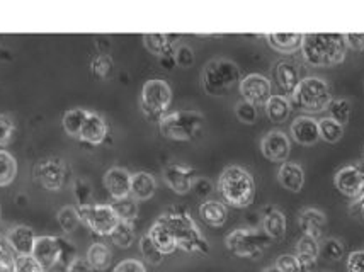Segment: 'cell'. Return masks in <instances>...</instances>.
Returning a JSON list of instances; mask_svg holds the SVG:
<instances>
[{"label":"cell","instance_id":"1","mask_svg":"<svg viewBox=\"0 0 364 272\" xmlns=\"http://www.w3.org/2000/svg\"><path fill=\"white\" fill-rule=\"evenodd\" d=\"M348 53L344 34L311 33L303 34L301 55L310 67H336Z\"/></svg>","mask_w":364,"mask_h":272},{"label":"cell","instance_id":"2","mask_svg":"<svg viewBox=\"0 0 364 272\" xmlns=\"http://www.w3.org/2000/svg\"><path fill=\"white\" fill-rule=\"evenodd\" d=\"M171 228L172 235H174L177 249L184 250L189 254H208L210 252V245L205 239L198 224L191 218V214L184 210H171L166 214L160 217Z\"/></svg>","mask_w":364,"mask_h":272},{"label":"cell","instance_id":"3","mask_svg":"<svg viewBox=\"0 0 364 272\" xmlns=\"http://www.w3.org/2000/svg\"><path fill=\"white\" fill-rule=\"evenodd\" d=\"M218 191L232 208H247L255 197V183L245 168L230 165L220 175Z\"/></svg>","mask_w":364,"mask_h":272},{"label":"cell","instance_id":"4","mask_svg":"<svg viewBox=\"0 0 364 272\" xmlns=\"http://www.w3.org/2000/svg\"><path fill=\"white\" fill-rule=\"evenodd\" d=\"M205 116L194 109H182L166 114L159 121L160 135L167 140L189 141L201 131Z\"/></svg>","mask_w":364,"mask_h":272},{"label":"cell","instance_id":"5","mask_svg":"<svg viewBox=\"0 0 364 272\" xmlns=\"http://www.w3.org/2000/svg\"><path fill=\"white\" fill-rule=\"evenodd\" d=\"M294 107L305 112H320L327 109L332 101L328 84L318 77H305L291 94Z\"/></svg>","mask_w":364,"mask_h":272},{"label":"cell","instance_id":"6","mask_svg":"<svg viewBox=\"0 0 364 272\" xmlns=\"http://www.w3.org/2000/svg\"><path fill=\"white\" fill-rule=\"evenodd\" d=\"M238 82H240V68L232 60H211L203 70V87L210 96H222Z\"/></svg>","mask_w":364,"mask_h":272},{"label":"cell","instance_id":"7","mask_svg":"<svg viewBox=\"0 0 364 272\" xmlns=\"http://www.w3.org/2000/svg\"><path fill=\"white\" fill-rule=\"evenodd\" d=\"M33 257L46 271L55 267L56 264L68 266L77 257V252L72 241L60 239V236L43 235L36 239V244H34L33 249Z\"/></svg>","mask_w":364,"mask_h":272},{"label":"cell","instance_id":"8","mask_svg":"<svg viewBox=\"0 0 364 272\" xmlns=\"http://www.w3.org/2000/svg\"><path fill=\"white\" fill-rule=\"evenodd\" d=\"M172 102V89L166 80L151 79L146 80L141 89L140 106L146 119L159 121L166 116Z\"/></svg>","mask_w":364,"mask_h":272},{"label":"cell","instance_id":"9","mask_svg":"<svg viewBox=\"0 0 364 272\" xmlns=\"http://www.w3.org/2000/svg\"><path fill=\"white\" fill-rule=\"evenodd\" d=\"M269 236L255 228H237L225 239L227 249L237 257H259L269 247Z\"/></svg>","mask_w":364,"mask_h":272},{"label":"cell","instance_id":"10","mask_svg":"<svg viewBox=\"0 0 364 272\" xmlns=\"http://www.w3.org/2000/svg\"><path fill=\"white\" fill-rule=\"evenodd\" d=\"M79 213L82 223L90 232H94L95 235L101 236H109L119 223L111 205H89L84 206V208H79Z\"/></svg>","mask_w":364,"mask_h":272},{"label":"cell","instance_id":"11","mask_svg":"<svg viewBox=\"0 0 364 272\" xmlns=\"http://www.w3.org/2000/svg\"><path fill=\"white\" fill-rule=\"evenodd\" d=\"M34 177L48 191H60L67 180V167L62 158H43L34 165Z\"/></svg>","mask_w":364,"mask_h":272},{"label":"cell","instance_id":"12","mask_svg":"<svg viewBox=\"0 0 364 272\" xmlns=\"http://www.w3.org/2000/svg\"><path fill=\"white\" fill-rule=\"evenodd\" d=\"M240 94L244 101L250 102L255 107L266 106L272 97L271 82L261 73H250L240 80Z\"/></svg>","mask_w":364,"mask_h":272},{"label":"cell","instance_id":"13","mask_svg":"<svg viewBox=\"0 0 364 272\" xmlns=\"http://www.w3.org/2000/svg\"><path fill=\"white\" fill-rule=\"evenodd\" d=\"M333 184L339 189L341 194L344 196L356 197L364 194V174H363V163H354V165L342 167L333 177Z\"/></svg>","mask_w":364,"mask_h":272},{"label":"cell","instance_id":"14","mask_svg":"<svg viewBox=\"0 0 364 272\" xmlns=\"http://www.w3.org/2000/svg\"><path fill=\"white\" fill-rule=\"evenodd\" d=\"M162 174L168 187L181 196L193 191L194 180L198 179V172L188 165H182V163H168Z\"/></svg>","mask_w":364,"mask_h":272},{"label":"cell","instance_id":"15","mask_svg":"<svg viewBox=\"0 0 364 272\" xmlns=\"http://www.w3.org/2000/svg\"><path fill=\"white\" fill-rule=\"evenodd\" d=\"M261 152L267 161L284 163L288 161L289 152H291L289 138L283 131H277V129L266 133L261 140Z\"/></svg>","mask_w":364,"mask_h":272},{"label":"cell","instance_id":"16","mask_svg":"<svg viewBox=\"0 0 364 272\" xmlns=\"http://www.w3.org/2000/svg\"><path fill=\"white\" fill-rule=\"evenodd\" d=\"M274 75L279 89H283V92L291 96L301 82V67L291 58H283L276 63Z\"/></svg>","mask_w":364,"mask_h":272},{"label":"cell","instance_id":"17","mask_svg":"<svg viewBox=\"0 0 364 272\" xmlns=\"http://www.w3.org/2000/svg\"><path fill=\"white\" fill-rule=\"evenodd\" d=\"M132 175L127 168L112 167L104 174V187L111 194L112 200H121L132 192Z\"/></svg>","mask_w":364,"mask_h":272},{"label":"cell","instance_id":"18","mask_svg":"<svg viewBox=\"0 0 364 272\" xmlns=\"http://www.w3.org/2000/svg\"><path fill=\"white\" fill-rule=\"evenodd\" d=\"M291 138L296 143L303 146L315 145L320 140V131H318V121L310 118V116H300L291 123Z\"/></svg>","mask_w":364,"mask_h":272},{"label":"cell","instance_id":"19","mask_svg":"<svg viewBox=\"0 0 364 272\" xmlns=\"http://www.w3.org/2000/svg\"><path fill=\"white\" fill-rule=\"evenodd\" d=\"M38 236L34 235L33 228L24 227V224H19V227L11 228V232L7 233V244L17 256H33L34 244H36Z\"/></svg>","mask_w":364,"mask_h":272},{"label":"cell","instance_id":"20","mask_svg":"<svg viewBox=\"0 0 364 272\" xmlns=\"http://www.w3.org/2000/svg\"><path fill=\"white\" fill-rule=\"evenodd\" d=\"M107 136V123L97 112H89L80 131V140L89 145H101Z\"/></svg>","mask_w":364,"mask_h":272},{"label":"cell","instance_id":"21","mask_svg":"<svg viewBox=\"0 0 364 272\" xmlns=\"http://www.w3.org/2000/svg\"><path fill=\"white\" fill-rule=\"evenodd\" d=\"M146 235L150 236V240L154 241V245L157 247L164 256H168V254H174L177 250L174 235H172L171 228L167 227V223L164 222L162 218H159L157 222L150 227V230Z\"/></svg>","mask_w":364,"mask_h":272},{"label":"cell","instance_id":"22","mask_svg":"<svg viewBox=\"0 0 364 272\" xmlns=\"http://www.w3.org/2000/svg\"><path fill=\"white\" fill-rule=\"evenodd\" d=\"M277 180L283 185L286 191L300 192L305 184V172L294 162L281 163V168L277 170Z\"/></svg>","mask_w":364,"mask_h":272},{"label":"cell","instance_id":"23","mask_svg":"<svg viewBox=\"0 0 364 272\" xmlns=\"http://www.w3.org/2000/svg\"><path fill=\"white\" fill-rule=\"evenodd\" d=\"M325 224H327V217L320 210L309 208L301 211L300 214V228L303 235H309L311 239L320 240L322 236Z\"/></svg>","mask_w":364,"mask_h":272},{"label":"cell","instance_id":"24","mask_svg":"<svg viewBox=\"0 0 364 272\" xmlns=\"http://www.w3.org/2000/svg\"><path fill=\"white\" fill-rule=\"evenodd\" d=\"M157 191V180L150 172H136L132 175V192L129 196L136 201H149Z\"/></svg>","mask_w":364,"mask_h":272},{"label":"cell","instance_id":"25","mask_svg":"<svg viewBox=\"0 0 364 272\" xmlns=\"http://www.w3.org/2000/svg\"><path fill=\"white\" fill-rule=\"evenodd\" d=\"M199 217H201V219L206 224H210V227L218 228L227 223L228 210L223 201L206 200L201 206H199Z\"/></svg>","mask_w":364,"mask_h":272},{"label":"cell","instance_id":"26","mask_svg":"<svg viewBox=\"0 0 364 272\" xmlns=\"http://www.w3.org/2000/svg\"><path fill=\"white\" fill-rule=\"evenodd\" d=\"M179 36L176 34H143V45L150 53L160 56L166 55H174L176 46L174 40Z\"/></svg>","mask_w":364,"mask_h":272},{"label":"cell","instance_id":"27","mask_svg":"<svg viewBox=\"0 0 364 272\" xmlns=\"http://www.w3.org/2000/svg\"><path fill=\"white\" fill-rule=\"evenodd\" d=\"M267 43L272 50L279 53H294L296 50H301L303 34L301 33H272L267 34Z\"/></svg>","mask_w":364,"mask_h":272},{"label":"cell","instance_id":"28","mask_svg":"<svg viewBox=\"0 0 364 272\" xmlns=\"http://www.w3.org/2000/svg\"><path fill=\"white\" fill-rule=\"evenodd\" d=\"M286 217L279 210L269 208L266 210L262 218V232L269 236L271 240H281L286 233Z\"/></svg>","mask_w":364,"mask_h":272},{"label":"cell","instance_id":"29","mask_svg":"<svg viewBox=\"0 0 364 272\" xmlns=\"http://www.w3.org/2000/svg\"><path fill=\"white\" fill-rule=\"evenodd\" d=\"M85 259H87V262L92 266L94 271L102 272L109 269L112 262V252L106 244H102V241H94V244L89 247Z\"/></svg>","mask_w":364,"mask_h":272},{"label":"cell","instance_id":"30","mask_svg":"<svg viewBox=\"0 0 364 272\" xmlns=\"http://www.w3.org/2000/svg\"><path fill=\"white\" fill-rule=\"evenodd\" d=\"M89 112L90 111L82 109V107H73V109H68L67 112H65L63 118H62V126L65 129V133H67L68 136L79 138L82 126H84Z\"/></svg>","mask_w":364,"mask_h":272},{"label":"cell","instance_id":"31","mask_svg":"<svg viewBox=\"0 0 364 272\" xmlns=\"http://www.w3.org/2000/svg\"><path fill=\"white\" fill-rule=\"evenodd\" d=\"M266 114L272 123L281 124L291 114V102L284 96H272L266 104Z\"/></svg>","mask_w":364,"mask_h":272},{"label":"cell","instance_id":"32","mask_svg":"<svg viewBox=\"0 0 364 272\" xmlns=\"http://www.w3.org/2000/svg\"><path fill=\"white\" fill-rule=\"evenodd\" d=\"M111 208L116 213L119 222L133 223L138 217V201L132 196L121 197V200H112Z\"/></svg>","mask_w":364,"mask_h":272},{"label":"cell","instance_id":"33","mask_svg":"<svg viewBox=\"0 0 364 272\" xmlns=\"http://www.w3.org/2000/svg\"><path fill=\"white\" fill-rule=\"evenodd\" d=\"M17 175V162L6 150H0V187L14 183Z\"/></svg>","mask_w":364,"mask_h":272},{"label":"cell","instance_id":"34","mask_svg":"<svg viewBox=\"0 0 364 272\" xmlns=\"http://www.w3.org/2000/svg\"><path fill=\"white\" fill-rule=\"evenodd\" d=\"M109 239L112 240V244L119 249H129L135 241V228H133L132 223L127 222H119L118 227L112 230L109 235Z\"/></svg>","mask_w":364,"mask_h":272},{"label":"cell","instance_id":"35","mask_svg":"<svg viewBox=\"0 0 364 272\" xmlns=\"http://www.w3.org/2000/svg\"><path fill=\"white\" fill-rule=\"evenodd\" d=\"M325 111H328V114H331L328 118L344 126L350 119V114H353V104H350L348 99H332L331 104L327 106Z\"/></svg>","mask_w":364,"mask_h":272},{"label":"cell","instance_id":"36","mask_svg":"<svg viewBox=\"0 0 364 272\" xmlns=\"http://www.w3.org/2000/svg\"><path fill=\"white\" fill-rule=\"evenodd\" d=\"M320 138L327 143H337L344 136V126L331 118H322L318 121Z\"/></svg>","mask_w":364,"mask_h":272},{"label":"cell","instance_id":"37","mask_svg":"<svg viewBox=\"0 0 364 272\" xmlns=\"http://www.w3.org/2000/svg\"><path fill=\"white\" fill-rule=\"evenodd\" d=\"M56 218H58L60 228H62L67 235L68 233L75 232L82 223L79 208H73V206H63V208L58 211V214H56Z\"/></svg>","mask_w":364,"mask_h":272},{"label":"cell","instance_id":"38","mask_svg":"<svg viewBox=\"0 0 364 272\" xmlns=\"http://www.w3.org/2000/svg\"><path fill=\"white\" fill-rule=\"evenodd\" d=\"M140 252H141L143 259H145V261L149 262V264H151V266L162 264L164 254L160 252L157 247H155L154 241L150 240L149 235H143L141 239H140Z\"/></svg>","mask_w":364,"mask_h":272},{"label":"cell","instance_id":"39","mask_svg":"<svg viewBox=\"0 0 364 272\" xmlns=\"http://www.w3.org/2000/svg\"><path fill=\"white\" fill-rule=\"evenodd\" d=\"M92 73L97 79H107V77L111 75L112 68H114V62H112V58L107 53H99L95 58L92 60Z\"/></svg>","mask_w":364,"mask_h":272},{"label":"cell","instance_id":"40","mask_svg":"<svg viewBox=\"0 0 364 272\" xmlns=\"http://www.w3.org/2000/svg\"><path fill=\"white\" fill-rule=\"evenodd\" d=\"M73 196H75L79 208L92 205L90 202V200H92V187H90L89 180L75 179V183H73Z\"/></svg>","mask_w":364,"mask_h":272},{"label":"cell","instance_id":"41","mask_svg":"<svg viewBox=\"0 0 364 272\" xmlns=\"http://www.w3.org/2000/svg\"><path fill=\"white\" fill-rule=\"evenodd\" d=\"M320 254L327 261H339V259L344 257V245L337 239H327L320 245Z\"/></svg>","mask_w":364,"mask_h":272},{"label":"cell","instance_id":"42","mask_svg":"<svg viewBox=\"0 0 364 272\" xmlns=\"http://www.w3.org/2000/svg\"><path fill=\"white\" fill-rule=\"evenodd\" d=\"M16 123L9 114H0V146H9L14 141Z\"/></svg>","mask_w":364,"mask_h":272},{"label":"cell","instance_id":"43","mask_svg":"<svg viewBox=\"0 0 364 272\" xmlns=\"http://www.w3.org/2000/svg\"><path fill=\"white\" fill-rule=\"evenodd\" d=\"M298 256L301 257H310V259H318L320 256V244L318 240L311 239L309 235H303L298 240Z\"/></svg>","mask_w":364,"mask_h":272},{"label":"cell","instance_id":"44","mask_svg":"<svg viewBox=\"0 0 364 272\" xmlns=\"http://www.w3.org/2000/svg\"><path fill=\"white\" fill-rule=\"evenodd\" d=\"M235 116L240 123L254 124L257 121V107L247 101H240L235 106Z\"/></svg>","mask_w":364,"mask_h":272},{"label":"cell","instance_id":"45","mask_svg":"<svg viewBox=\"0 0 364 272\" xmlns=\"http://www.w3.org/2000/svg\"><path fill=\"white\" fill-rule=\"evenodd\" d=\"M12 272H45V269L33 256H17L12 264Z\"/></svg>","mask_w":364,"mask_h":272},{"label":"cell","instance_id":"46","mask_svg":"<svg viewBox=\"0 0 364 272\" xmlns=\"http://www.w3.org/2000/svg\"><path fill=\"white\" fill-rule=\"evenodd\" d=\"M274 267L279 272H301L298 257L291 256V254H284V256L277 257Z\"/></svg>","mask_w":364,"mask_h":272},{"label":"cell","instance_id":"47","mask_svg":"<svg viewBox=\"0 0 364 272\" xmlns=\"http://www.w3.org/2000/svg\"><path fill=\"white\" fill-rule=\"evenodd\" d=\"M174 56H176L177 67H181V68H189L191 65L194 63V50L188 45L176 46Z\"/></svg>","mask_w":364,"mask_h":272},{"label":"cell","instance_id":"48","mask_svg":"<svg viewBox=\"0 0 364 272\" xmlns=\"http://www.w3.org/2000/svg\"><path fill=\"white\" fill-rule=\"evenodd\" d=\"M112 272H146V267L141 261H136V259H127V261H121Z\"/></svg>","mask_w":364,"mask_h":272},{"label":"cell","instance_id":"49","mask_svg":"<svg viewBox=\"0 0 364 272\" xmlns=\"http://www.w3.org/2000/svg\"><path fill=\"white\" fill-rule=\"evenodd\" d=\"M348 272H364V250H356L348 257Z\"/></svg>","mask_w":364,"mask_h":272},{"label":"cell","instance_id":"50","mask_svg":"<svg viewBox=\"0 0 364 272\" xmlns=\"http://www.w3.org/2000/svg\"><path fill=\"white\" fill-rule=\"evenodd\" d=\"M193 191H196L198 196L208 197L211 192H213V184H211L208 179H205V177H199L198 175V179L194 180Z\"/></svg>","mask_w":364,"mask_h":272},{"label":"cell","instance_id":"51","mask_svg":"<svg viewBox=\"0 0 364 272\" xmlns=\"http://www.w3.org/2000/svg\"><path fill=\"white\" fill-rule=\"evenodd\" d=\"M346 38V45H348V48L354 50V51H364V33H349V34H344Z\"/></svg>","mask_w":364,"mask_h":272},{"label":"cell","instance_id":"52","mask_svg":"<svg viewBox=\"0 0 364 272\" xmlns=\"http://www.w3.org/2000/svg\"><path fill=\"white\" fill-rule=\"evenodd\" d=\"M67 272H97V271L92 269V266L89 264L87 259L75 257L70 264L67 266Z\"/></svg>","mask_w":364,"mask_h":272},{"label":"cell","instance_id":"53","mask_svg":"<svg viewBox=\"0 0 364 272\" xmlns=\"http://www.w3.org/2000/svg\"><path fill=\"white\" fill-rule=\"evenodd\" d=\"M350 213H353L354 217L364 219V194L356 197V201L353 202V206H350Z\"/></svg>","mask_w":364,"mask_h":272},{"label":"cell","instance_id":"54","mask_svg":"<svg viewBox=\"0 0 364 272\" xmlns=\"http://www.w3.org/2000/svg\"><path fill=\"white\" fill-rule=\"evenodd\" d=\"M159 62H160V65H162L164 68H166V70H172V68L177 67V63H176V56H174V55L160 56Z\"/></svg>","mask_w":364,"mask_h":272},{"label":"cell","instance_id":"55","mask_svg":"<svg viewBox=\"0 0 364 272\" xmlns=\"http://www.w3.org/2000/svg\"><path fill=\"white\" fill-rule=\"evenodd\" d=\"M6 261H7V252L6 249L0 245V266H6Z\"/></svg>","mask_w":364,"mask_h":272},{"label":"cell","instance_id":"56","mask_svg":"<svg viewBox=\"0 0 364 272\" xmlns=\"http://www.w3.org/2000/svg\"><path fill=\"white\" fill-rule=\"evenodd\" d=\"M262 272H279V271H277V269H276V267H274V266H272V267H266V269H264Z\"/></svg>","mask_w":364,"mask_h":272},{"label":"cell","instance_id":"57","mask_svg":"<svg viewBox=\"0 0 364 272\" xmlns=\"http://www.w3.org/2000/svg\"><path fill=\"white\" fill-rule=\"evenodd\" d=\"M0 218H2V206H0Z\"/></svg>","mask_w":364,"mask_h":272},{"label":"cell","instance_id":"58","mask_svg":"<svg viewBox=\"0 0 364 272\" xmlns=\"http://www.w3.org/2000/svg\"><path fill=\"white\" fill-rule=\"evenodd\" d=\"M363 161H364V148H363Z\"/></svg>","mask_w":364,"mask_h":272}]
</instances>
